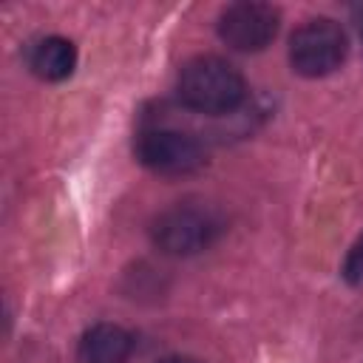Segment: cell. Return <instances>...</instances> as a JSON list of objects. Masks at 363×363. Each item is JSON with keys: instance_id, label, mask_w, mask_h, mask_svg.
<instances>
[{"instance_id": "6da1fadb", "label": "cell", "mask_w": 363, "mask_h": 363, "mask_svg": "<svg viewBox=\"0 0 363 363\" xmlns=\"http://www.w3.org/2000/svg\"><path fill=\"white\" fill-rule=\"evenodd\" d=\"M244 94L241 74L221 57H196L179 74V96L199 113H230L244 102Z\"/></svg>"}, {"instance_id": "7a4b0ae2", "label": "cell", "mask_w": 363, "mask_h": 363, "mask_svg": "<svg viewBox=\"0 0 363 363\" xmlns=\"http://www.w3.org/2000/svg\"><path fill=\"white\" fill-rule=\"evenodd\" d=\"M346 51H349L346 31L329 17L306 20L289 37V62L292 71H298L301 77L332 74L346 60Z\"/></svg>"}, {"instance_id": "3957f363", "label": "cell", "mask_w": 363, "mask_h": 363, "mask_svg": "<svg viewBox=\"0 0 363 363\" xmlns=\"http://www.w3.org/2000/svg\"><path fill=\"white\" fill-rule=\"evenodd\" d=\"M218 230H221V221L210 207L176 204L156 218L153 241L167 255H193L210 247Z\"/></svg>"}, {"instance_id": "277c9868", "label": "cell", "mask_w": 363, "mask_h": 363, "mask_svg": "<svg viewBox=\"0 0 363 363\" xmlns=\"http://www.w3.org/2000/svg\"><path fill=\"white\" fill-rule=\"evenodd\" d=\"M136 156L145 167H150L156 173H167V176L193 173L204 164L201 145L193 136H187L182 130H170V128L145 130L136 142Z\"/></svg>"}, {"instance_id": "5b68a950", "label": "cell", "mask_w": 363, "mask_h": 363, "mask_svg": "<svg viewBox=\"0 0 363 363\" xmlns=\"http://www.w3.org/2000/svg\"><path fill=\"white\" fill-rule=\"evenodd\" d=\"M278 34V11L267 3H233L218 20V37L235 51H261Z\"/></svg>"}, {"instance_id": "8992f818", "label": "cell", "mask_w": 363, "mask_h": 363, "mask_svg": "<svg viewBox=\"0 0 363 363\" xmlns=\"http://www.w3.org/2000/svg\"><path fill=\"white\" fill-rule=\"evenodd\" d=\"M133 337L116 323H96L79 340L82 363H125L130 357Z\"/></svg>"}, {"instance_id": "52a82bcc", "label": "cell", "mask_w": 363, "mask_h": 363, "mask_svg": "<svg viewBox=\"0 0 363 363\" xmlns=\"http://www.w3.org/2000/svg\"><path fill=\"white\" fill-rule=\"evenodd\" d=\"M28 62L43 79H65L77 65V48L65 37H45L34 45Z\"/></svg>"}, {"instance_id": "ba28073f", "label": "cell", "mask_w": 363, "mask_h": 363, "mask_svg": "<svg viewBox=\"0 0 363 363\" xmlns=\"http://www.w3.org/2000/svg\"><path fill=\"white\" fill-rule=\"evenodd\" d=\"M343 278L354 286L363 284V235L354 241V247L349 250V255L343 261Z\"/></svg>"}, {"instance_id": "9c48e42d", "label": "cell", "mask_w": 363, "mask_h": 363, "mask_svg": "<svg viewBox=\"0 0 363 363\" xmlns=\"http://www.w3.org/2000/svg\"><path fill=\"white\" fill-rule=\"evenodd\" d=\"M156 363H199V360H190V357H162Z\"/></svg>"}]
</instances>
